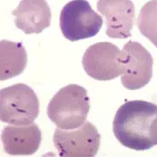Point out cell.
<instances>
[{
  "label": "cell",
  "mask_w": 157,
  "mask_h": 157,
  "mask_svg": "<svg viewBox=\"0 0 157 157\" xmlns=\"http://www.w3.org/2000/svg\"><path fill=\"white\" fill-rule=\"evenodd\" d=\"M97 10L106 18L108 37L126 39L132 36L135 19V6L132 0H99Z\"/></svg>",
  "instance_id": "cell-8"
},
{
  "label": "cell",
  "mask_w": 157,
  "mask_h": 157,
  "mask_svg": "<svg viewBox=\"0 0 157 157\" xmlns=\"http://www.w3.org/2000/svg\"><path fill=\"white\" fill-rule=\"evenodd\" d=\"M90 109L87 90L77 84L62 88L47 106L48 118L58 128L73 130L85 123Z\"/></svg>",
  "instance_id": "cell-2"
},
{
  "label": "cell",
  "mask_w": 157,
  "mask_h": 157,
  "mask_svg": "<svg viewBox=\"0 0 157 157\" xmlns=\"http://www.w3.org/2000/svg\"><path fill=\"white\" fill-rule=\"evenodd\" d=\"M15 25L25 34H40L51 25V9L46 0H21L12 11Z\"/></svg>",
  "instance_id": "cell-10"
},
{
  "label": "cell",
  "mask_w": 157,
  "mask_h": 157,
  "mask_svg": "<svg viewBox=\"0 0 157 157\" xmlns=\"http://www.w3.org/2000/svg\"><path fill=\"white\" fill-rule=\"evenodd\" d=\"M136 24L141 34L157 47V0H150L142 7Z\"/></svg>",
  "instance_id": "cell-12"
},
{
  "label": "cell",
  "mask_w": 157,
  "mask_h": 157,
  "mask_svg": "<svg viewBox=\"0 0 157 157\" xmlns=\"http://www.w3.org/2000/svg\"><path fill=\"white\" fill-rule=\"evenodd\" d=\"M40 102L34 91L24 83H17L0 91V119L4 123L24 125L37 119Z\"/></svg>",
  "instance_id": "cell-3"
},
{
  "label": "cell",
  "mask_w": 157,
  "mask_h": 157,
  "mask_svg": "<svg viewBox=\"0 0 157 157\" xmlns=\"http://www.w3.org/2000/svg\"><path fill=\"white\" fill-rule=\"evenodd\" d=\"M120 50L111 42H98L86 50L82 65L87 75L98 81H110L122 75Z\"/></svg>",
  "instance_id": "cell-7"
},
{
  "label": "cell",
  "mask_w": 157,
  "mask_h": 157,
  "mask_svg": "<svg viewBox=\"0 0 157 157\" xmlns=\"http://www.w3.org/2000/svg\"><path fill=\"white\" fill-rule=\"evenodd\" d=\"M119 61L123 69L121 82L125 89L136 90L144 87L153 76L152 55L140 43L129 41L120 51Z\"/></svg>",
  "instance_id": "cell-5"
},
{
  "label": "cell",
  "mask_w": 157,
  "mask_h": 157,
  "mask_svg": "<svg viewBox=\"0 0 157 157\" xmlns=\"http://www.w3.org/2000/svg\"><path fill=\"white\" fill-rule=\"evenodd\" d=\"M113 130L128 149H151L157 145V105L140 100L126 101L115 114Z\"/></svg>",
  "instance_id": "cell-1"
},
{
  "label": "cell",
  "mask_w": 157,
  "mask_h": 157,
  "mask_svg": "<svg viewBox=\"0 0 157 157\" xmlns=\"http://www.w3.org/2000/svg\"><path fill=\"white\" fill-rule=\"evenodd\" d=\"M102 24V17L87 0H72L64 5L60 13V29L71 41L93 37L99 33Z\"/></svg>",
  "instance_id": "cell-4"
},
{
  "label": "cell",
  "mask_w": 157,
  "mask_h": 157,
  "mask_svg": "<svg viewBox=\"0 0 157 157\" xmlns=\"http://www.w3.org/2000/svg\"><path fill=\"white\" fill-rule=\"evenodd\" d=\"M1 139L4 151L11 155H32L37 152L42 140L36 124L5 126Z\"/></svg>",
  "instance_id": "cell-9"
},
{
  "label": "cell",
  "mask_w": 157,
  "mask_h": 157,
  "mask_svg": "<svg viewBox=\"0 0 157 157\" xmlns=\"http://www.w3.org/2000/svg\"><path fill=\"white\" fill-rule=\"evenodd\" d=\"M53 143L62 157H92L97 154L101 135L96 127L89 122L73 130L57 128Z\"/></svg>",
  "instance_id": "cell-6"
},
{
  "label": "cell",
  "mask_w": 157,
  "mask_h": 157,
  "mask_svg": "<svg viewBox=\"0 0 157 157\" xmlns=\"http://www.w3.org/2000/svg\"><path fill=\"white\" fill-rule=\"evenodd\" d=\"M0 80L5 81L20 75L25 70L28 55L21 42L3 40L0 42Z\"/></svg>",
  "instance_id": "cell-11"
}]
</instances>
